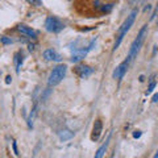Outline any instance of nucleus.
I'll return each mask as SVG.
<instances>
[{"instance_id": "obj_24", "label": "nucleus", "mask_w": 158, "mask_h": 158, "mask_svg": "<svg viewBox=\"0 0 158 158\" xmlns=\"http://www.w3.org/2000/svg\"><path fill=\"white\" fill-rule=\"evenodd\" d=\"M106 2H108V0H106Z\"/></svg>"}, {"instance_id": "obj_6", "label": "nucleus", "mask_w": 158, "mask_h": 158, "mask_svg": "<svg viewBox=\"0 0 158 158\" xmlns=\"http://www.w3.org/2000/svg\"><path fill=\"white\" fill-rule=\"evenodd\" d=\"M74 71H75V74L81 79H86V78H88L90 75H92L95 70H94L91 66H88V65H78Z\"/></svg>"}, {"instance_id": "obj_10", "label": "nucleus", "mask_w": 158, "mask_h": 158, "mask_svg": "<svg viewBox=\"0 0 158 158\" xmlns=\"http://www.w3.org/2000/svg\"><path fill=\"white\" fill-rule=\"evenodd\" d=\"M17 31L24 34V36H27V37H32L34 38L37 36V32L34 31V29H32L31 27H27V25H24V24H20V25L17 27Z\"/></svg>"}, {"instance_id": "obj_17", "label": "nucleus", "mask_w": 158, "mask_h": 158, "mask_svg": "<svg viewBox=\"0 0 158 158\" xmlns=\"http://www.w3.org/2000/svg\"><path fill=\"white\" fill-rule=\"evenodd\" d=\"M12 148H13V152H15V156L19 157L20 156V153H19V149H17V144H16V141H12Z\"/></svg>"}, {"instance_id": "obj_21", "label": "nucleus", "mask_w": 158, "mask_h": 158, "mask_svg": "<svg viewBox=\"0 0 158 158\" xmlns=\"http://www.w3.org/2000/svg\"><path fill=\"white\" fill-rule=\"evenodd\" d=\"M152 102H153V103H157V102H158V94H156V95L152 98Z\"/></svg>"}, {"instance_id": "obj_8", "label": "nucleus", "mask_w": 158, "mask_h": 158, "mask_svg": "<svg viewBox=\"0 0 158 158\" xmlns=\"http://www.w3.org/2000/svg\"><path fill=\"white\" fill-rule=\"evenodd\" d=\"M102 132H103V123L102 120H95V123H94V127H92V133H91V140L94 142L99 141V138H100L102 136Z\"/></svg>"}, {"instance_id": "obj_11", "label": "nucleus", "mask_w": 158, "mask_h": 158, "mask_svg": "<svg viewBox=\"0 0 158 158\" xmlns=\"http://www.w3.org/2000/svg\"><path fill=\"white\" fill-rule=\"evenodd\" d=\"M110 140H111V135H108V137H107V140H106V142L103 144L99 149L96 150V153H95V157L94 158H103V156H104V153L107 152V148H108V145H110Z\"/></svg>"}, {"instance_id": "obj_4", "label": "nucleus", "mask_w": 158, "mask_h": 158, "mask_svg": "<svg viewBox=\"0 0 158 158\" xmlns=\"http://www.w3.org/2000/svg\"><path fill=\"white\" fill-rule=\"evenodd\" d=\"M45 29L50 33H59L65 29V24L57 17L48 16L45 20Z\"/></svg>"}, {"instance_id": "obj_15", "label": "nucleus", "mask_w": 158, "mask_h": 158, "mask_svg": "<svg viewBox=\"0 0 158 158\" xmlns=\"http://www.w3.org/2000/svg\"><path fill=\"white\" fill-rule=\"evenodd\" d=\"M156 86H157V82H156V81H152V82L149 83V87H148L146 95H150V94L153 92V90H154V88H156Z\"/></svg>"}, {"instance_id": "obj_14", "label": "nucleus", "mask_w": 158, "mask_h": 158, "mask_svg": "<svg viewBox=\"0 0 158 158\" xmlns=\"http://www.w3.org/2000/svg\"><path fill=\"white\" fill-rule=\"evenodd\" d=\"M25 2L33 7H42V0H25Z\"/></svg>"}, {"instance_id": "obj_7", "label": "nucleus", "mask_w": 158, "mask_h": 158, "mask_svg": "<svg viewBox=\"0 0 158 158\" xmlns=\"http://www.w3.org/2000/svg\"><path fill=\"white\" fill-rule=\"evenodd\" d=\"M128 66H129V61H128V59L123 61L120 65H118V66L115 69V71H113L112 77L115 78V79H123V78H124V75H125L127 70H128Z\"/></svg>"}, {"instance_id": "obj_12", "label": "nucleus", "mask_w": 158, "mask_h": 158, "mask_svg": "<svg viewBox=\"0 0 158 158\" xmlns=\"http://www.w3.org/2000/svg\"><path fill=\"white\" fill-rule=\"evenodd\" d=\"M59 140H61L62 142H66L69 140H71V138L74 137V133L71 131H69V129H65V131H62V132H59Z\"/></svg>"}, {"instance_id": "obj_3", "label": "nucleus", "mask_w": 158, "mask_h": 158, "mask_svg": "<svg viewBox=\"0 0 158 158\" xmlns=\"http://www.w3.org/2000/svg\"><path fill=\"white\" fill-rule=\"evenodd\" d=\"M66 71H67V66L66 65H58L53 69V71L50 73V75H49V81H48V85L49 87H54L59 85L63 78L66 75Z\"/></svg>"}, {"instance_id": "obj_13", "label": "nucleus", "mask_w": 158, "mask_h": 158, "mask_svg": "<svg viewBox=\"0 0 158 158\" xmlns=\"http://www.w3.org/2000/svg\"><path fill=\"white\" fill-rule=\"evenodd\" d=\"M15 62H16V73L19 74L20 73V67H21L23 62H24V57H23V54L20 52H17L16 54H15Z\"/></svg>"}, {"instance_id": "obj_2", "label": "nucleus", "mask_w": 158, "mask_h": 158, "mask_svg": "<svg viewBox=\"0 0 158 158\" xmlns=\"http://www.w3.org/2000/svg\"><path fill=\"white\" fill-rule=\"evenodd\" d=\"M146 32H148V25H144L140 29V32H138L137 38L133 41L132 46H131V50H129V53H128V57H127V59L129 61V63L137 57V54H138V52H140V49L142 46V42H144V40H145Z\"/></svg>"}, {"instance_id": "obj_1", "label": "nucleus", "mask_w": 158, "mask_h": 158, "mask_svg": "<svg viewBox=\"0 0 158 158\" xmlns=\"http://www.w3.org/2000/svg\"><path fill=\"white\" fill-rule=\"evenodd\" d=\"M137 13H138V9H133V11L129 13V16H127L125 21L123 23V25L120 27V29H118V32H117V36H116L117 40H116V42H115V46H113V52H115L116 49L120 46L123 38L125 37V34L129 32V29L132 28L133 24H135V20L137 17Z\"/></svg>"}, {"instance_id": "obj_22", "label": "nucleus", "mask_w": 158, "mask_h": 158, "mask_svg": "<svg viewBox=\"0 0 158 158\" xmlns=\"http://www.w3.org/2000/svg\"><path fill=\"white\" fill-rule=\"evenodd\" d=\"M144 79H145L144 75H140V82H144Z\"/></svg>"}, {"instance_id": "obj_20", "label": "nucleus", "mask_w": 158, "mask_h": 158, "mask_svg": "<svg viewBox=\"0 0 158 158\" xmlns=\"http://www.w3.org/2000/svg\"><path fill=\"white\" fill-rule=\"evenodd\" d=\"M11 82H12V77L11 75H7L6 77V83H7V85H11Z\"/></svg>"}, {"instance_id": "obj_5", "label": "nucleus", "mask_w": 158, "mask_h": 158, "mask_svg": "<svg viewBox=\"0 0 158 158\" xmlns=\"http://www.w3.org/2000/svg\"><path fill=\"white\" fill-rule=\"evenodd\" d=\"M95 44H96V38H94L88 46L83 48V49H79V50H75V52H74V54H73V57H71V61H73L74 63H77V62H79V61H82V59L85 58L87 54L92 50V48L95 46Z\"/></svg>"}, {"instance_id": "obj_9", "label": "nucleus", "mask_w": 158, "mask_h": 158, "mask_svg": "<svg viewBox=\"0 0 158 158\" xmlns=\"http://www.w3.org/2000/svg\"><path fill=\"white\" fill-rule=\"evenodd\" d=\"M44 58L46 59V61H54V62H59L61 61V56L56 52V50H53V49H46L45 52H44Z\"/></svg>"}, {"instance_id": "obj_23", "label": "nucleus", "mask_w": 158, "mask_h": 158, "mask_svg": "<svg viewBox=\"0 0 158 158\" xmlns=\"http://www.w3.org/2000/svg\"><path fill=\"white\" fill-rule=\"evenodd\" d=\"M153 158H158V150L156 152V154H154V157H153Z\"/></svg>"}, {"instance_id": "obj_16", "label": "nucleus", "mask_w": 158, "mask_h": 158, "mask_svg": "<svg viewBox=\"0 0 158 158\" xmlns=\"http://www.w3.org/2000/svg\"><path fill=\"white\" fill-rule=\"evenodd\" d=\"M0 41H2V44H4V45H11V44L13 42L11 38L8 37H0Z\"/></svg>"}, {"instance_id": "obj_18", "label": "nucleus", "mask_w": 158, "mask_h": 158, "mask_svg": "<svg viewBox=\"0 0 158 158\" xmlns=\"http://www.w3.org/2000/svg\"><path fill=\"white\" fill-rule=\"evenodd\" d=\"M141 136H142L141 131H135V132H133V138H140Z\"/></svg>"}, {"instance_id": "obj_25", "label": "nucleus", "mask_w": 158, "mask_h": 158, "mask_svg": "<svg viewBox=\"0 0 158 158\" xmlns=\"http://www.w3.org/2000/svg\"><path fill=\"white\" fill-rule=\"evenodd\" d=\"M111 158H113V157H111Z\"/></svg>"}, {"instance_id": "obj_19", "label": "nucleus", "mask_w": 158, "mask_h": 158, "mask_svg": "<svg viewBox=\"0 0 158 158\" xmlns=\"http://www.w3.org/2000/svg\"><path fill=\"white\" fill-rule=\"evenodd\" d=\"M28 49H29V52H34V49H36V45H34V44H29Z\"/></svg>"}]
</instances>
